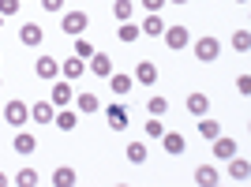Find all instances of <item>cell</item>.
I'll use <instances>...</instances> for the list:
<instances>
[{
	"label": "cell",
	"instance_id": "d6a6232c",
	"mask_svg": "<svg viewBox=\"0 0 251 187\" xmlns=\"http://www.w3.org/2000/svg\"><path fill=\"white\" fill-rule=\"evenodd\" d=\"M19 8H23V0H0V15L8 19V15H19Z\"/></svg>",
	"mask_w": 251,
	"mask_h": 187
},
{
	"label": "cell",
	"instance_id": "484cf974",
	"mask_svg": "<svg viewBox=\"0 0 251 187\" xmlns=\"http://www.w3.org/2000/svg\"><path fill=\"white\" fill-rule=\"evenodd\" d=\"M127 161L131 165H147V142H127Z\"/></svg>",
	"mask_w": 251,
	"mask_h": 187
},
{
	"label": "cell",
	"instance_id": "3957f363",
	"mask_svg": "<svg viewBox=\"0 0 251 187\" xmlns=\"http://www.w3.org/2000/svg\"><path fill=\"white\" fill-rule=\"evenodd\" d=\"M161 38H165V45L173 52H180V49H188V45H191V30H188V26H165Z\"/></svg>",
	"mask_w": 251,
	"mask_h": 187
},
{
	"label": "cell",
	"instance_id": "9a60e30c",
	"mask_svg": "<svg viewBox=\"0 0 251 187\" xmlns=\"http://www.w3.org/2000/svg\"><path fill=\"white\" fill-rule=\"evenodd\" d=\"M135 83H143V86H154L157 83V68L150 60H139V68H135V75H131Z\"/></svg>",
	"mask_w": 251,
	"mask_h": 187
},
{
	"label": "cell",
	"instance_id": "7c38bea8",
	"mask_svg": "<svg viewBox=\"0 0 251 187\" xmlns=\"http://www.w3.org/2000/svg\"><path fill=\"white\" fill-rule=\"evenodd\" d=\"M56 71H60L56 56H38V64H34V75H38V79H56Z\"/></svg>",
	"mask_w": 251,
	"mask_h": 187
},
{
	"label": "cell",
	"instance_id": "4316f807",
	"mask_svg": "<svg viewBox=\"0 0 251 187\" xmlns=\"http://www.w3.org/2000/svg\"><path fill=\"white\" fill-rule=\"evenodd\" d=\"M131 11H135V4H131V0H113V19L127 23V19H131Z\"/></svg>",
	"mask_w": 251,
	"mask_h": 187
},
{
	"label": "cell",
	"instance_id": "8992f818",
	"mask_svg": "<svg viewBox=\"0 0 251 187\" xmlns=\"http://www.w3.org/2000/svg\"><path fill=\"white\" fill-rule=\"evenodd\" d=\"M105 116H109V127H113V131H127V124H131L127 105H109V109H105Z\"/></svg>",
	"mask_w": 251,
	"mask_h": 187
},
{
	"label": "cell",
	"instance_id": "ab89813d",
	"mask_svg": "<svg viewBox=\"0 0 251 187\" xmlns=\"http://www.w3.org/2000/svg\"><path fill=\"white\" fill-rule=\"evenodd\" d=\"M0 26H4V15H0Z\"/></svg>",
	"mask_w": 251,
	"mask_h": 187
},
{
	"label": "cell",
	"instance_id": "b9f144b4",
	"mask_svg": "<svg viewBox=\"0 0 251 187\" xmlns=\"http://www.w3.org/2000/svg\"><path fill=\"white\" fill-rule=\"evenodd\" d=\"M0 109H4V105H0Z\"/></svg>",
	"mask_w": 251,
	"mask_h": 187
},
{
	"label": "cell",
	"instance_id": "5b68a950",
	"mask_svg": "<svg viewBox=\"0 0 251 187\" xmlns=\"http://www.w3.org/2000/svg\"><path fill=\"white\" fill-rule=\"evenodd\" d=\"M42 42H45V30L38 26V23H23V26H19V45H26V49H38Z\"/></svg>",
	"mask_w": 251,
	"mask_h": 187
},
{
	"label": "cell",
	"instance_id": "e0dca14e",
	"mask_svg": "<svg viewBox=\"0 0 251 187\" xmlns=\"http://www.w3.org/2000/svg\"><path fill=\"white\" fill-rule=\"evenodd\" d=\"M139 30L147 34V38H161V30H165V19H161L157 11H147V23H143Z\"/></svg>",
	"mask_w": 251,
	"mask_h": 187
},
{
	"label": "cell",
	"instance_id": "277c9868",
	"mask_svg": "<svg viewBox=\"0 0 251 187\" xmlns=\"http://www.w3.org/2000/svg\"><path fill=\"white\" fill-rule=\"evenodd\" d=\"M86 26H90V15H86V11H68V15H64V26H60V30H64V34H72V38H79Z\"/></svg>",
	"mask_w": 251,
	"mask_h": 187
},
{
	"label": "cell",
	"instance_id": "d4e9b609",
	"mask_svg": "<svg viewBox=\"0 0 251 187\" xmlns=\"http://www.w3.org/2000/svg\"><path fill=\"white\" fill-rule=\"evenodd\" d=\"M75 180H79V176H75V168H68V165H60L56 172H52V184H56V187H72Z\"/></svg>",
	"mask_w": 251,
	"mask_h": 187
},
{
	"label": "cell",
	"instance_id": "603a6c76",
	"mask_svg": "<svg viewBox=\"0 0 251 187\" xmlns=\"http://www.w3.org/2000/svg\"><path fill=\"white\" fill-rule=\"evenodd\" d=\"M199 135L206 139V142H214V139L221 135V124H218V120H210V113L199 116Z\"/></svg>",
	"mask_w": 251,
	"mask_h": 187
},
{
	"label": "cell",
	"instance_id": "836d02e7",
	"mask_svg": "<svg viewBox=\"0 0 251 187\" xmlns=\"http://www.w3.org/2000/svg\"><path fill=\"white\" fill-rule=\"evenodd\" d=\"M236 90L248 97V94H251V75H240V79H236Z\"/></svg>",
	"mask_w": 251,
	"mask_h": 187
},
{
	"label": "cell",
	"instance_id": "f546056e",
	"mask_svg": "<svg viewBox=\"0 0 251 187\" xmlns=\"http://www.w3.org/2000/svg\"><path fill=\"white\" fill-rule=\"evenodd\" d=\"M94 45L86 42V38H75V56H79V60H90V56H94Z\"/></svg>",
	"mask_w": 251,
	"mask_h": 187
},
{
	"label": "cell",
	"instance_id": "2e32d148",
	"mask_svg": "<svg viewBox=\"0 0 251 187\" xmlns=\"http://www.w3.org/2000/svg\"><path fill=\"white\" fill-rule=\"evenodd\" d=\"M98 109H101V101H98L94 94H75V113H83V116H90V113H98Z\"/></svg>",
	"mask_w": 251,
	"mask_h": 187
},
{
	"label": "cell",
	"instance_id": "7402d4cb",
	"mask_svg": "<svg viewBox=\"0 0 251 187\" xmlns=\"http://www.w3.org/2000/svg\"><path fill=\"white\" fill-rule=\"evenodd\" d=\"M188 113L191 116H206L210 113V97L206 94H188Z\"/></svg>",
	"mask_w": 251,
	"mask_h": 187
},
{
	"label": "cell",
	"instance_id": "74e56055",
	"mask_svg": "<svg viewBox=\"0 0 251 187\" xmlns=\"http://www.w3.org/2000/svg\"><path fill=\"white\" fill-rule=\"evenodd\" d=\"M169 4H188V0H169Z\"/></svg>",
	"mask_w": 251,
	"mask_h": 187
},
{
	"label": "cell",
	"instance_id": "e575fe53",
	"mask_svg": "<svg viewBox=\"0 0 251 187\" xmlns=\"http://www.w3.org/2000/svg\"><path fill=\"white\" fill-rule=\"evenodd\" d=\"M64 4H68V0H42L45 11H64Z\"/></svg>",
	"mask_w": 251,
	"mask_h": 187
},
{
	"label": "cell",
	"instance_id": "4dcf8cb0",
	"mask_svg": "<svg viewBox=\"0 0 251 187\" xmlns=\"http://www.w3.org/2000/svg\"><path fill=\"white\" fill-rule=\"evenodd\" d=\"M15 184L19 187H34L38 184V172H34V168H23V172H15Z\"/></svg>",
	"mask_w": 251,
	"mask_h": 187
},
{
	"label": "cell",
	"instance_id": "ba28073f",
	"mask_svg": "<svg viewBox=\"0 0 251 187\" xmlns=\"http://www.w3.org/2000/svg\"><path fill=\"white\" fill-rule=\"evenodd\" d=\"M229 176L236 180V184H248V180H251V161L232 154V157H229Z\"/></svg>",
	"mask_w": 251,
	"mask_h": 187
},
{
	"label": "cell",
	"instance_id": "83f0119b",
	"mask_svg": "<svg viewBox=\"0 0 251 187\" xmlns=\"http://www.w3.org/2000/svg\"><path fill=\"white\" fill-rule=\"evenodd\" d=\"M147 113H150V116H165V113H169V97H161V94H157V97H150V101H147Z\"/></svg>",
	"mask_w": 251,
	"mask_h": 187
},
{
	"label": "cell",
	"instance_id": "4fadbf2b",
	"mask_svg": "<svg viewBox=\"0 0 251 187\" xmlns=\"http://www.w3.org/2000/svg\"><path fill=\"white\" fill-rule=\"evenodd\" d=\"M52 120H56V127H60V131H75V127H79V113H75L72 105H68V109H56V116H52Z\"/></svg>",
	"mask_w": 251,
	"mask_h": 187
},
{
	"label": "cell",
	"instance_id": "7a4b0ae2",
	"mask_svg": "<svg viewBox=\"0 0 251 187\" xmlns=\"http://www.w3.org/2000/svg\"><path fill=\"white\" fill-rule=\"evenodd\" d=\"M191 49H195V60L214 64V60H218V52H221V42L214 38V34H206V38H199V42L191 45Z\"/></svg>",
	"mask_w": 251,
	"mask_h": 187
},
{
	"label": "cell",
	"instance_id": "d590c367",
	"mask_svg": "<svg viewBox=\"0 0 251 187\" xmlns=\"http://www.w3.org/2000/svg\"><path fill=\"white\" fill-rule=\"evenodd\" d=\"M165 4H169V0H143V8H147V11H161Z\"/></svg>",
	"mask_w": 251,
	"mask_h": 187
},
{
	"label": "cell",
	"instance_id": "5bb4252c",
	"mask_svg": "<svg viewBox=\"0 0 251 187\" xmlns=\"http://www.w3.org/2000/svg\"><path fill=\"white\" fill-rule=\"evenodd\" d=\"M210 150H214V157H221V161H229V157L236 154V139H229V135H218Z\"/></svg>",
	"mask_w": 251,
	"mask_h": 187
},
{
	"label": "cell",
	"instance_id": "d6986e66",
	"mask_svg": "<svg viewBox=\"0 0 251 187\" xmlns=\"http://www.w3.org/2000/svg\"><path fill=\"white\" fill-rule=\"evenodd\" d=\"M161 142H165V154H173V157H180L184 150H188L184 135H176V131H165V135H161Z\"/></svg>",
	"mask_w": 251,
	"mask_h": 187
},
{
	"label": "cell",
	"instance_id": "f35d334b",
	"mask_svg": "<svg viewBox=\"0 0 251 187\" xmlns=\"http://www.w3.org/2000/svg\"><path fill=\"white\" fill-rule=\"evenodd\" d=\"M236 4H248V0H236Z\"/></svg>",
	"mask_w": 251,
	"mask_h": 187
},
{
	"label": "cell",
	"instance_id": "44dd1931",
	"mask_svg": "<svg viewBox=\"0 0 251 187\" xmlns=\"http://www.w3.org/2000/svg\"><path fill=\"white\" fill-rule=\"evenodd\" d=\"M109 86H113V94H120V97H127V94H131V86H135V79H131V75H109Z\"/></svg>",
	"mask_w": 251,
	"mask_h": 187
},
{
	"label": "cell",
	"instance_id": "ffe728a7",
	"mask_svg": "<svg viewBox=\"0 0 251 187\" xmlns=\"http://www.w3.org/2000/svg\"><path fill=\"white\" fill-rule=\"evenodd\" d=\"M195 184H199V187H214V184H221L218 168H214V165H199V168H195Z\"/></svg>",
	"mask_w": 251,
	"mask_h": 187
},
{
	"label": "cell",
	"instance_id": "52a82bcc",
	"mask_svg": "<svg viewBox=\"0 0 251 187\" xmlns=\"http://www.w3.org/2000/svg\"><path fill=\"white\" fill-rule=\"evenodd\" d=\"M49 101L56 105V109H68V105L75 101V90H72V83H68V79H64V83H56V86H52V94H49Z\"/></svg>",
	"mask_w": 251,
	"mask_h": 187
},
{
	"label": "cell",
	"instance_id": "f1b7e54d",
	"mask_svg": "<svg viewBox=\"0 0 251 187\" xmlns=\"http://www.w3.org/2000/svg\"><path fill=\"white\" fill-rule=\"evenodd\" d=\"M232 49H236V52H248L251 49V34L244 30V26H240V30H232Z\"/></svg>",
	"mask_w": 251,
	"mask_h": 187
},
{
	"label": "cell",
	"instance_id": "8d00e7d4",
	"mask_svg": "<svg viewBox=\"0 0 251 187\" xmlns=\"http://www.w3.org/2000/svg\"><path fill=\"white\" fill-rule=\"evenodd\" d=\"M0 187H8V176H4V172H0Z\"/></svg>",
	"mask_w": 251,
	"mask_h": 187
},
{
	"label": "cell",
	"instance_id": "9c48e42d",
	"mask_svg": "<svg viewBox=\"0 0 251 187\" xmlns=\"http://www.w3.org/2000/svg\"><path fill=\"white\" fill-rule=\"evenodd\" d=\"M86 64H90V75H98V79H109V75H113V56H105V52H94Z\"/></svg>",
	"mask_w": 251,
	"mask_h": 187
},
{
	"label": "cell",
	"instance_id": "6da1fadb",
	"mask_svg": "<svg viewBox=\"0 0 251 187\" xmlns=\"http://www.w3.org/2000/svg\"><path fill=\"white\" fill-rule=\"evenodd\" d=\"M0 116H4L15 131H19V127H26V120H30V109H26V101H19V97H15V101H8L4 109H0Z\"/></svg>",
	"mask_w": 251,
	"mask_h": 187
},
{
	"label": "cell",
	"instance_id": "30bf717a",
	"mask_svg": "<svg viewBox=\"0 0 251 187\" xmlns=\"http://www.w3.org/2000/svg\"><path fill=\"white\" fill-rule=\"evenodd\" d=\"M52 116H56V105L52 101H34L30 105V120L34 124H52Z\"/></svg>",
	"mask_w": 251,
	"mask_h": 187
},
{
	"label": "cell",
	"instance_id": "1f68e13d",
	"mask_svg": "<svg viewBox=\"0 0 251 187\" xmlns=\"http://www.w3.org/2000/svg\"><path fill=\"white\" fill-rule=\"evenodd\" d=\"M161 135H165V124H161L157 116H150L147 120V139H161Z\"/></svg>",
	"mask_w": 251,
	"mask_h": 187
},
{
	"label": "cell",
	"instance_id": "60d3db41",
	"mask_svg": "<svg viewBox=\"0 0 251 187\" xmlns=\"http://www.w3.org/2000/svg\"><path fill=\"white\" fill-rule=\"evenodd\" d=\"M0 86H4V79H0Z\"/></svg>",
	"mask_w": 251,
	"mask_h": 187
},
{
	"label": "cell",
	"instance_id": "ac0fdd59",
	"mask_svg": "<svg viewBox=\"0 0 251 187\" xmlns=\"http://www.w3.org/2000/svg\"><path fill=\"white\" fill-rule=\"evenodd\" d=\"M11 150L26 157V154H34V150H38V139H34V135H26V131H23V127H19V135H15V142H11Z\"/></svg>",
	"mask_w": 251,
	"mask_h": 187
},
{
	"label": "cell",
	"instance_id": "cb8c5ba5",
	"mask_svg": "<svg viewBox=\"0 0 251 187\" xmlns=\"http://www.w3.org/2000/svg\"><path fill=\"white\" fill-rule=\"evenodd\" d=\"M116 38H120V42H124V45H131V42H139V38H143V30H139L135 23L127 19L124 26H116Z\"/></svg>",
	"mask_w": 251,
	"mask_h": 187
},
{
	"label": "cell",
	"instance_id": "8fae6325",
	"mask_svg": "<svg viewBox=\"0 0 251 187\" xmlns=\"http://www.w3.org/2000/svg\"><path fill=\"white\" fill-rule=\"evenodd\" d=\"M86 71V60H79V56H68V60L60 64V75L68 79V83H75V79H83Z\"/></svg>",
	"mask_w": 251,
	"mask_h": 187
}]
</instances>
